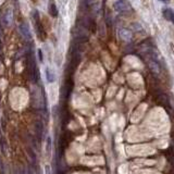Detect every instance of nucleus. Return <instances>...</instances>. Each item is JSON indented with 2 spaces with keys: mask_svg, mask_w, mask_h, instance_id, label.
Wrapping results in <instances>:
<instances>
[{
  "mask_svg": "<svg viewBox=\"0 0 174 174\" xmlns=\"http://www.w3.org/2000/svg\"><path fill=\"white\" fill-rule=\"evenodd\" d=\"M147 64L149 66L150 71L155 75H160L161 73V65L159 63V60H158V54L157 52L152 51L149 54V58H148V61H147Z\"/></svg>",
  "mask_w": 174,
  "mask_h": 174,
  "instance_id": "f257e3e1",
  "label": "nucleus"
},
{
  "mask_svg": "<svg viewBox=\"0 0 174 174\" xmlns=\"http://www.w3.org/2000/svg\"><path fill=\"white\" fill-rule=\"evenodd\" d=\"M1 32H2V26H1V24H0V34H1Z\"/></svg>",
  "mask_w": 174,
  "mask_h": 174,
  "instance_id": "2eb2a0df",
  "label": "nucleus"
},
{
  "mask_svg": "<svg viewBox=\"0 0 174 174\" xmlns=\"http://www.w3.org/2000/svg\"><path fill=\"white\" fill-rule=\"evenodd\" d=\"M46 79L48 83H53L56 81V74L50 69H46Z\"/></svg>",
  "mask_w": 174,
  "mask_h": 174,
  "instance_id": "6e6552de",
  "label": "nucleus"
},
{
  "mask_svg": "<svg viewBox=\"0 0 174 174\" xmlns=\"http://www.w3.org/2000/svg\"><path fill=\"white\" fill-rule=\"evenodd\" d=\"M132 26V28L135 31H137V32H144V30H143V27H141L140 24H137V23H133V24L130 25Z\"/></svg>",
  "mask_w": 174,
  "mask_h": 174,
  "instance_id": "9d476101",
  "label": "nucleus"
},
{
  "mask_svg": "<svg viewBox=\"0 0 174 174\" xmlns=\"http://www.w3.org/2000/svg\"><path fill=\"white\" fill-rule=\"evenodd\" d=\"M163 16H164V19L168 20V21H171V18H172V14H173V10L169 8H166L163 10Z\"/></svg>",
  "mask_w": 174,
  "mask_h": 174,
  "instance_id": "1a4fd4ad",
  "label": "nucleus"
},
{
  "mask_svg": "<svg viewBox=\"0 0 174 174\" xmlns=\"http://www.w3.org/2000/svg\"><path fill=\"white\" fill-rule=\"evenodd\" d=\"M38 58H39V61L43 62L44 61V54H43V51H41V49H38Z\"/></svg>",
  "mask_w": 174,
  "mask_h": 174,
  "instance_id": "9b49d317",
  "label": "nucleus"
},
{
  "mask_svg": "<svg viewBox=\"0 0 174 174\" xmlns=\"http://www.w3.org/2000/svg\"><path fill=\"white\" fill-rule=\"evenodd\" d=\"M49 14L52 16V18H57L58 16V9L57 5L53 1H50L49 2Z\"/></svg>",
  "mask_w": 174,
  "mask_h": 174,
  "instance_id": "0eeeda50",
  "label": "nucleus"
},
{
  "mask_svg": "<svg viewBox=\"0 0 174 174\" xmlns=\"http://www.w3.org/2000/svg\"><path fill=\"white\" fill-rule=\"evenodd\" d=\"M113 8L121 14H130L133 12V8L127 0H117L113 5Z\"/></svg>",
  "mask_w": 174,
  "mask_h": 174,
  "instance_id": "f03ea898",
  "label": "nucleus"
},
{
  "mask_svg": "<svg viewBox=\"0 0 174 174\" xmlns=\"http://www.w3.org/2000/svg\"><path fill=\"white\" fill-rule=\"evenodd\" d=\"M171 49H172V51H173V53H174V45H173V44H171Z\"/></svg>",
  "mask_w": 174,
  "mask_h": 174,
  "instance_id": "4468645a",
  "label": "nucleus"
},
{
  "mask_svg": "<svg viewBox=\"0 0 174 174\" xmlns=\"http://www.w3.org/2000/svg\"><path fill=\"white\" fill-rule=\"evenodd\" d=\"M33 16V21H34V24H35V27H36V31L37 33L39 34V36L43 34V25L40 23V19H39V13H38V11H34L32 14Z\"/></svg>",
  "mask_w": 174,
  "mask_h": 174,
  "instance_id": "39448f33",
  "label": "nucleus"
},
{
  "mask_svg": "<svg viewBox=\"0 0 174 174\" xmlns=\"http://www.w3.org/2000/svg\"><path fill=\"white\" fill-rule=\"evenodd\" d=\"M20 33H21V35L23 36L24 39H26V40H32V33H31L30 27L27 26L26 23L21 24V26H20Z\"/></svg>",
  "mask_w": 174,
  "mask_h": 174,
  "instance_id": "423d86ee",
  "label": "nucleus"
},
{
  "mask_svg": "<svg viewBox=\"0 0 174 174\" xmlns=\"http://www.w3.org/2000/svg\"><path fill=\"white\" fill-rule=\"evenodd\" d=\"M33 1H35V0H33Z\"/></svg>",
  "mask_w": 174,
  "mask_h": 174,
  "instance_id": "f3484780",
  "label": "nucleus"
},
{
  "mask_svg": "<svg viewBox=\"0 0 174 174\" xmlns=\"http://www.w3.org/2000/svg\"><path fill=\"white\" fill-rule=\"evenodd\" d=\"M171 22L174 23V11H173V14H172V18H171Z\"/></svg>",
  "mask_w": 174,
  "mask_h": 174,
  "instance_id": "ddd939ff",
  "label": "nucleus"
},
{
  "mask_svg": "<svg viewBox=\"0 0 174 174\" xmlns=\"http://www.w3.org/2000/svg\"><path fill=\"white\" fill-rule=\"evenodd\" d=\"M82 2L84 3L85 5H89L92 2V0H82Z\"/></svg>",
  "mask_w": 174,
  "mask_h": 174,
  "instance_id": "f8f14e48",
  "label": "nucleus"
},
{
  "mask_svg": "<svg viewBox=\"0 0 174 174\" xmlns=\"http://www.w3.org/2000/svg\"><path fill=\"white\" fill-rule=\"evenodd\" d=\"M13 21V11L12 9L7 8L1 13V22L3 25H10Z\"/></svg>",
  "mask_w": 174,
  "mask_h": 174,
  "instance_id": "7ed1b4c3",
  "label": "nucleus"
},
{
  "mask_svg": "<svg viewBox=\"0 0 174 174\" xmlns=\"http://www.w3.org/2000/svg\"><path fill=\"white\" fill-rule=\"evenodd\" d=\"M119 37L122 39L123 41L130 43L133 40V33L130 32L127 28H120L119 30Z\"/></svg>",
  "mask_w": 174,
  "mask_h": 174,
  "instance_id": "20e7f679",
  "label": "nucleus"
},
{
  "mask_svg": "<svg viewBox=\"0 0 174 174\" xmlns=\"http://www.w3.org/2000/svg\"><path fill=\"white\" fill-rule=\"evenodd\" d=\"M160 1H162V2H166V1H169V0H160Z\"/></svg>",
  "mask_w": 174,
  "mask_h": 174,
  "instance_id": "dca6fc26",
  "label": "nucleus"
}]
</instances>
